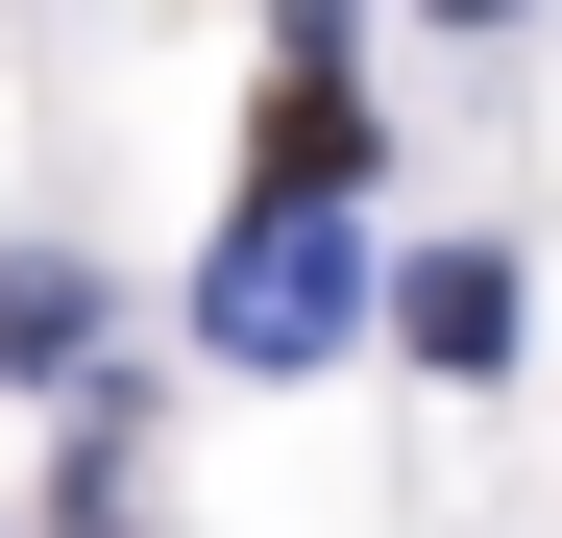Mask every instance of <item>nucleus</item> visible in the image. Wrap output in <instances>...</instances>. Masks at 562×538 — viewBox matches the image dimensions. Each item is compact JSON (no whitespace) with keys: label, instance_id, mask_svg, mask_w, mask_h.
<instances>
[{"label":"nucleus","instance_id":"f257e3e1","mask_svg":"<svg viewBox=\"0 0 562 538\" xmlns=\"http://www.w3.org/2000/svg\"><path fill=\"white\" fill-rule=\"evenodd\" d=\"M196 318L245 343V368H318V343L367 318V245H342V221H269V197H245V245H221V294H196Z\"/></svg>","mask_w":562,"mask_h":538},{"label":"nucleus","instance_id":"f03ea898","mask_svg":"<svg viewBox=\"0 0 562 538\" xmlns=\"http://www.w3.org/2000/svg\"><path fill=\"white\" fill-rule=\"evenodd\" d=\"M342 197H367V99L294 49V74H269V221H342Z\"/></svg>","mask_w":562,"mask_h":538},{"label":"nucleus","instance_id":"7ed1b4c3","mask_svg":"<svg viewBox=\"0 0 562 538\" xmlns=\"http://www.w3.org/2000/svg\"><path fill=\"white\" fill-rule=\"evenodd\" d=\"M392 343H416V368H514V269H490V245H440L416 294H392Z\"/></svg>","mask_w":562,"mask_h":538},{"label":"nucleus","instance_id":"20e7f679","mask_svg":"<svg viewBox=\"0 0 562 538\" xmlns=\"http://www.w3.org/2000/svg\"><path fill=\"white\" fill-rule=\"evenodd\" d=\"M464 25H514V0H464Z\"/></svg>","mask_w":562,"mask_h":538}]
</instances>
